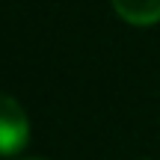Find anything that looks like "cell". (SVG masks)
Here are the masks:
<instances>
[{
  "mask_svg": "<svg viewBox=\"0 0 160 160\" xmlns=\"http://www.w3.org/2000/svg\"><path fill=\"white\" fill-rule=\"evenodd\" d=\"M30 139V119L12 95L0 92V154H18Z\"/></svg>",
  "mask_w": 160,
  "mask_h": 160,
  "instance_id": "cell-1",
  "label": "cell"
},
{
  "mask_svg": "<svg viewBox=\"0 0 160 160\" xmlns=\"http://www.w3.org/2000/svg\"><path fill=\"white\" fill-rule=\"evenodd\" d=\"M113 9L119 12V18L139 27L160 21V0H113Z\"/></svg>",
  "mask_w": 160,
  "mask_h": 160,
  "instance_id": "cell-2",
  "label": "cell"
}]
</instances>
